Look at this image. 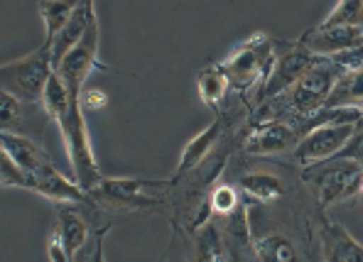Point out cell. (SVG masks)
<instances>
[{
    "mask_svg": "<svg viewBox=\"0 0 363 262\" xmlns=\"http://www.w3.org/2000/svg\"><path fill=\"white\" fill-rule=\"evenodd\" d=\"M302 140L300 125L290 120H263L255 123L243 142L248 154H280L295 152Z\"/></svg>",
    "mask_w": 363,
    "mask_h": 262,
    "instance_id": "obj_9",
    "label": "cell"
},
{
    "mask_svg": "<svg viewBox=\"0 0 363 262\" xmlns=\"http://www.w3.org/2000/svg\"><path fill=\"white\" fill-rule=\"evenodd\" d=\"M196 262H226L221 238L211 223L199 228V235H196Z\"/></svg>",
    "mask_w": 363,
    "mask_h": 262,
    "instance_id": "obj_23",
    "label": "cell"
},
{
    "mask_svg": "<svg viewBox=\"0 0 363 262\" xmlns=\"http://www.w3.org/2000/svg\"><path fill=\"white\" fill-rule=\"evenodd\" d=\"M35 191L55 204H94L89 191H84L77 181L64 176L52 162H45L35 174Z\"/></svg>",
    "mask_w": 363,
    "mask_h": 262,
    "instance_id": "obj_11",
    "label": "cell"
},
{
    "mask_svg": "<svg viewBox=\"0 0 363 262\" xmlns=\"http://www.w3.org/2000/svg\"><path fill=\"white\" fill-rule=\"evenodd\" d=\"M336 25L363 28V0H339L329 18L322 23V28H336Z\"/></svg>",
    "mask_w": 363,
    "mask_h": 262,
    "instance_id": "obj_22",
    "label": "cell"
},
{
    "mask_svg": "<svg viewBox=\"0 0 363 262\" xmlns=\"http://www.w3.org/2000/svg\"><path fill=\"white\" fill-rule=\"evenodd\" d=\"M55 235L60 238V243L64 245L69 258L79 253V250L86 245L89 240V223L84 218V213L79 211L74 204H60L57 206V228H55Z\"/></svg>",
    "mask_w": 363,
    "mask_h": 262,
    "instance_id": "obj_14",
    "label": "cell"
},
{
    "mask_svg": "<svg viewBox=\"0 0 363 262\" xmlns=\"http://www.w3.org/2000/svg\"><path fill=\"white\" fill-rule=\"evenodd\" d=\"M57 125H60L64 145H67V154L72 159L74 181L84 191H94L104 181V174H101V167L94 157V149H91L86 118H84V108L79 106V101H72L69 110L57 120Z\"/></svg>",
    "mask_w": 363,
    "mask_h": 262,
    "instance_id": "obj_3",
    "label": "cell"
},
{
    "mask_svg": "<svg viewBox=\"0 0 363 262\" xmlns=\"http://www.w3.org/2000/svg\"><path fill=\"white\" fill-rule=\"evenodd\" d=\"M108 103V96L104 91H96V89H84L82 96H79V106L84 110H99Z\"/></svg>",
    "mask_w": 363,
    "mask_h": 262,
    "instance_id": "obj_29",
    "label": "cell"
},
{
    "mask_svg": "<svg viewBox=\"0 0 363 262\" xmlns=\"http://www.w3.org/2000/svg\"><path fill=\"white\" fill-rule=\"evenodd\" d=\"M277 59V47L263 32H255L253 37L238 45L226 59L221 62L223 72L228 76L231 89H236L238 93L245 96L250 89H263V84L268 81L272 67Z\"/></svg>",
    "mask_w": 363,
    "mask_h": 262,
    "instance_id": "obj_1",
    "label": "cell"
},
{
    "mask_svg": "<svg viewBox=\"0 0 363 262\" xmlns=\"http://www.w3.org/2000/svg\"><path fill=\"white\" fill-rule=\"evenodd\" d=\"M322 255L324 262H363V245L344 226L322 216Z\"/></svg>",
    "mask_w": 363,
    "mask_h": 262,
    "instance_id": "obj_12",
    "label": "cell"
},
{
    "mask_svg": "<svg viewBox=\"0 0 363 262\" xmlns=\"http://www.w3.org/2000/svg\"><path fill=\"white\" fill-rule=\"evenodd\" d=\"M319 59H322V57L307 52L300 42H295V45H287V50L282 52V55H277L275 67H272L268 81H265L263 89L258 91L255 108H258V106H263L265 101L277 98V96H282L285 91H290L304 76V74H307L309 69L319 62Z\"/></svg>",
    "mask_w": 363,
    "mask_h": 262,
    "instance_id": "obj_6",
    "label": "cell"
},
{
    "mask_svg": "<svg viewBox=\"0 0 363 262\" xmlns=\"http://www.w3.org/2000/svg\"><path fill=\"white\" fill-rule=\"evenodd\" d=\"M297 42L317 57H344L363 50V28H346V25L322 28L319 25V28L304 32Z\"/></svg>",
    "mask_w": 363,
    "mask_h": 262,
    "instance_id": "obj_10",
    "label": "cell"
},
{
    "mask_svg": "<svg viewBox=\"0 0 363 262\" xmlns=\"http://www.w3.org/2000/svg\"><path fill=\"white\" fill-rule=\"evenodd\" d=\"M361 191H363V179H361Z\"/></svg>",
    "mask_w": 363,
    "mask_h": 262,
    "instance_id": "obj_30",
    "label": "cell"
},
{
    "mask_svg": "<svg viewBox=\"0 0 363 262\" xmlns=\"http://www.w3.org/2000/svg\"><path fill=\"white\" fill-rule=\"evenodd\" d=\"M99 45H101V28H99V18H94L86 35L82 37V42L55 69V74L64 81V86H67L72 98L79 101L82 91L86 89V79L91 76L94 69H106L99 62Z\"/></svg>",
    "mask_w": 363,
    "mask_h": 262,
    "instance_id": "obj_5",
    "label": "cell"
},
{
    "mask_svg": "<svg viewBox=\"0 0 363 262\" xmlns=\"http://www.w3.org/2000/svg\"><path fill=\"white\" fill-rule=\"evenodd\" d=\"M79 3H69V0H40L37 10H40L42 20H45V40L52 45L60 32L67 28V23L72 20L74 10Z\"/></svg>",
    "mask_w": 363,
    "mask_h": 262,
    "instance_id": "obj_20",
    "label": "cell"
},
{
    "mask_svg": "<svg viewBox=\"0 0 363 262\" xmlns=\"http://www.w3.org/2000/svg\"><path fill=\"white\" fill-rule=\"evenodd\" d=\"M55 74L52 67V45L42 42L30 55L15 59V62H5L0 67V81H3V91L13 93L28 106H42V96H45L47 81Z\"/></svg>",
    "mask_w": 363,
    "mask_h": 262,
    "instance_id": "obj_2",
    "label": "cell"
},
{
    "mask_svg": "<svg viewBox=\"0 0 363 262\" xmlns=\"http://www.w3.org/2000/svg\"><path fill=\"white\" fill-rule=\"evenodd\" d=\"M209 201H211L213 213H223V216H231V213L241 206L236 189H233V186H228V184L216 186V189H213V194L209 196Z\"/></svg>",
    "mask_w": 363,
    "mask_h": 262,
    "instance_id": "obj_27",
    "label": "cell"
},
{
    "mask_svg": "<svg viewBox=\"0 0 363 262\" xmlns=\"http://www.w3.org/2000/svg\"><path fill=\"white\" fill-rule=\"evenodd\" d=\"M0 179L3 186H20V189H32L35 191V176L28 169H23L15 162L10 154H0Z\"/></svg>",
    "mask_w": 363,
    "mask_h": 262,
    "instance_id": "obj_24",
    "label": "cell"
},
{
    "mask_svg": "<svg viewBox=\"0 0 363 262\" xmlns=\"http://www.w3.org/2000/svg\"><path fill=\"white\" fill-rule=\"evenodd\" d=\"M150 186H157V181H140V179H106L89 191L91 201L108 208H128V211H147L155 208L157 199L147 194Z\"/></svg>",
    "mask_w": 363,
    "mask_h": 262,
    "instance_id": "obj_7",
    "label": "cell"
},
{
    "mask_svg": "<svg viewBox=\"0 0 363 262\" xmlns=\"http://www.w3.org/2000/svg\"><path fill=\"white\" fill-rule=\"evenodd\" d=\"M196 89H199V98L204 101L209 108H218L221 101L226 98L231 84H228V76L221 64H211V67L201 69V72L196 74Z\"/></svg>",
    "mask_w": 363,
    "mask_h": 262,
    "instance_id": "obj_19",
    "label": "cell"
},
{
    "mask_svg": "<svg viewBox=\"0 0 363 262\" xmlns=\"http://www.w3.org/2000/svg\"><path fill=\"white\" fill-rule=\"evenodd\" d=\"M218 137H221V123L218 120H213L209 127L196 132V135L184 145V152H182L179 164H177V176L191 172L194 167H199V164L204 162L206 154L213 149V145L218 142Z\"/></svg>",
    "mask_w": 363,
    "mask_h": 262,
    "instance_id": "obj_16",
    "label": "cell"
},
{
    "mask_svg": "<svg viewBox=\"0 0 363 262\" xmlns=\"http://www.w3.org/2000/svg\"><path fill=\"white\" fill-rule=\"evenodd\" d=\"M236 184L243 194L253 196L260 204H272V201L282 199V194H285L282 181L277 179L275 174H268V172H245L238 176Z\"/></svg>",
    "mask_w": 363,
    "mask_h": 262,
    "instance_id": "obj_18",
    "label": "cell"
},
{
    "mask_svg": "<svg viewBox=\"0 0 363 262\" xmlns=\"http://www.w3.org/2000/svg\"><path fill=\"white\" fill-rule=\"evenodd\" d=\"M28 103H23L20 98H15L13 93L3 91L0 93V118H3V132H15L23 123V108Z\"/></svg>",
    "mask_w": 363,
    "mask_h": 262,
    "instance_id": "obj_25",
    "label": "cell"
},
{
    "mask_svg": "<svg viewBox=\"0 0 363 262\" xmlns=\"http://www.w3.org/2000/svg\"><path fill=\"white\" fill-rule=\"evenodd\" d=\"M0 142H3V152L10 154V157H13L23 169H28L30 174H35L42 164L50 162L47 152L37 145L32 137L18 135V132H3V135H0Z\"/></svg>",
    "mask_w": 363,
    "mask_h": 262,
    "instance_id": "obj_15",
    "label": "cell"
},
{
    "mask_svg": "<svg viewBox=\"0 0 363 262\" xmlns=\"http://www.w3.org/2000/svg\"><path fill=\"white\" fill-rule=\"evenodd\" d=\"M334 159H349V162H356L363 167V127H356L351 140L346 142L344 149H341Z\"/></svg>",
    "mask_w": 363,
    "mask_h": 262,
    "instance_id": "obj_28",
    "label": "cell"
},
{
    "mask_svg": "<svg viewBox=\"0 0 363 262\" xmlns=\"http://www.w3.org/2000/svg\"><path fill=\"white\" fill-rule=\"evenodd\" d=\"M72 101H77V98H72L62 79L57 76V74H52V79L47 81L45 96H42V108H45V113L57 123L69 110Z\"/></svg>",
    "mask_w": 363,
    "mask_h": 262,
    "instance_id": "obj_21",
    "label": "cell"
},
{
    "mask_svg": "<svg viewBox=\"0 0 363 262\" xmlns=\"http://www.w3.org/2000/svg\"><path fill=\"white\" fill-rule=\"evenodd\" d=\"M96 18V3L94 0H84V3L77 5V10H74L72 20L67 23V28H64L60 35L52 40V67H60L62 59L69 55V52L74 50V47L82 42V37L86 35L91 20Z\"/></svg>",
    "mask_w": 363,
    "mask_h": 262,
    "instance_id": "obj_13",
    "label": "cell"
},
{
    "mask_svg": "<svg viewBox=\"0 0 363 262\" xmlns=\"http://www.w3.org/2000/svg\"><path fill=\"white\" fill-rule=\"evenodd\" d=\"M356 125H322L309 130L307 135L300 140V145L292 154H295L297 164H302V169L312 167V164L327 162L334 159L336 154L344 149L346 142L351 140Z\"/></svg>",
    "mask_w": 363,
    "mask_h": 262,
    "instance_id": "obj_8",
    "label": "cell"
},
{
    "mask_svg": "<svg viewBox=\"0 0 363 262\" xmlns=\"http://www.w3.org/2000/svg\"><path fill=\"white\" fill-rule=\"evenodd\" d=\"M111 231V223L108 226H101L96 231H91L86 245L79 250L77 255L72 258V262H106V255H104V240H106V233Z\"/></svg>",
    "mask_w": 363,
    "mask_h": 262,
    "instance_id": "obj_26",
    "label": "cell"
},
{
    "mask_svg": "<svg viewBox=\"0 0 363 262\" xmlns=\"http://www.w3.org/2000/svg\"><path fill=\"white\" fill-rule=\"evenodd\" d=\"M253 253L258 262H302L297 245L285 233H268L253 240Z\"/></svg>",
    "mask_w": 363,
    "mask_h": 262,
    "instance_id": "obj_17",
    "label": "cell"
},
{
    "mask_svg": "<svg viewBox=\"0 0 363 262\" xmlns=\"http://www.w3.org/2000/svg\"><path fill=\"white\" fill-rule=\"evenodd\" d=\"M302 179L314 191L319 208H329L361 189L363 167L349 159H327L304 169Z\"/></svg>",
    "mask_w": 363,
    "mask_h": 262,
    "instance_id": "obj_4",
    "label": "cell"
}]
</instances>
